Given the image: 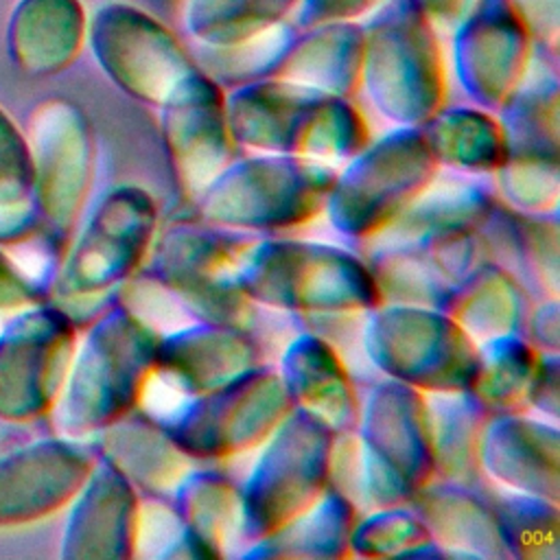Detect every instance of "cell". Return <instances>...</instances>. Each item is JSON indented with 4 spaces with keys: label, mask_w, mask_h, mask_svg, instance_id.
<instances>
[{
    "label": "cell",
    "mask_w": 560,
    "mask_h": 560,
    "mask_svg": "<svg viewBox=\"0 0 560 560\" xmlns=\"http://www.w3.org/2000/svg\"><path fill=\"white\" fill-rule=\"evenodd\" d=\"M33 192V158L28 140L0 109V203L24 201Z\"/></svg>",
    "instance_id": "obj_6"
},
{
    "label": "cell",
    "mask_w": 560,
    "mask_h": 560,
    "mask_svg": "<svg viewBox=\"0 0 560 560\" xmlns=\"http://www.w3.org/2000/svg\"><path fill=\"white\" fill-rule=\"evenodd\" d=\"M81 33L77 0H22L9 28L11 52L26 72H57L74 57Z\"/></svg>",
    "instance_id": "obj_4"
},
{
    "label": "cell",
    "mask_w": 560,
    "mask_h": 560,
    "mask_svg": "<svg viewBox=\"0 0 560 560\" xmlns=\"http://www.w3.org/2000/svg\"><path fill=\"white\" fill-rule=\"evenodd\" d=\"M33 300V284L0 249V311H18Z\"/></svg>",
    "instance_id": "obj_7"
},
{
    "label": "cell",
    "mask_w": 560,
    "mask_h": 560,
    "mask_svg": "<svg viewBox=\"0 0 560 560\" xmlns=\"http://www.w3.org/2000/svg\"><path fill=\"white\" fill-rule=\"evenodd\" d=\"M92 475V472H90ZM81 499L68 518L63 534V556H107L114 553L120 492L109 472L101 470L85 479Z\"/></svg>",
    "instance_id": "obj_5"
},
{
    "label": "cell",
    "mask_w": 560,
    "mask_h": 560,
    "mask_svg": "<svg viewBox=\"0 0 560 560\" xmlns=\"http://www.w3.org/2000/svg\"><path fill=\"white\" fill-rule=\"evenodd\" d=\"M33 190L46 219L70 223L88 177V142L77 114L66 103L39 109L31 129Z\"/></svg>",
    "instance_id": "obj_3"
},
{
    "label": "cell",
    "mask_w": 560,
    "mask_h": 560,
    "mask_svg": "<svg viewBox=\"0 0 560 560\" xmlns=\"http://www.w3.org/2000/svg\"><path fill=\"white\" fill-rule=\"evenodd\" d=\"M92 472V459L66 440H37L0 455V527L28 525L66 505Z\"/></svg>",
    "instance_id": "obj_2"
},
{
    "label": "cell",
    "mask_w": 560,
    "mask_h": 560,
    "mask_svg": "<svg viewBox=\"0 0 560 560\" xmlns=\"http://www.w3.org/2000/svg\"><path fill=\"white\" fill-rule=\"evenodd\" d=\"M74 330L55 308H24L0 332V418L26 422L57 405Z\"/></svg>",
    "instance_id": "obj_1"
}]
</instances>
